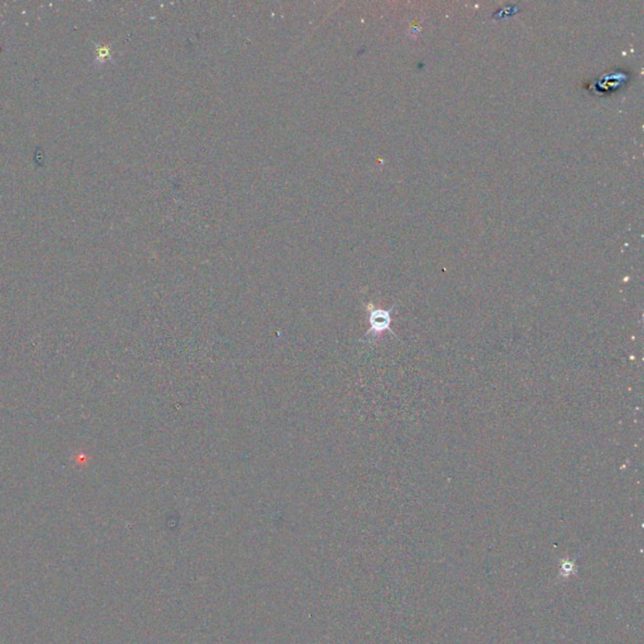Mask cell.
I'll list each match as a JSON object with an SVG mask.
<instances>
[{"instance_id": "obj_2", "label": "cell", "mask_w": 644, "mask_h": 644, "mask_svg": "<svg viewBox=\"0 0 644 644\" xmlns=\"http://www.w3.org/2000/svg\"><path fill=\"white\" fill-rule=\"evenodd\" d=\"M94 53H96V55H94V64L102 66L103 63H106L110 59L111 47L107 44H98V43H96L94 44Z\"/></svg>"}, {"instance_id": "obj_1", "label": "cell", "mask_w": 644, "mask_h": 644, "mask_svg": "<svg viewBox=\"0 0 644 644\" xmlns=\"http://www.w3.org/2000/svg\"><path fill=\"white\" fill-rule=\"evenodd\" d=\"M366 311L369 315V330L366 331V338L370 341L379 339L384 332H390L394 334L391 330V312L394 311V306L390 308H382V307L374 306L373 303L366 304Z\"/></svg>"}]
</instances>
